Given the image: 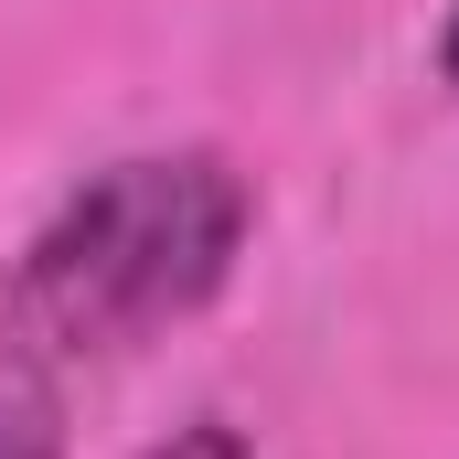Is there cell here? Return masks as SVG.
<instances>
[{
    "instance_id": "obj_1",
    "label": "cell",
    "mask_w": 459,
    "mask_h": 459,
    "mask_svg": "<svg viewBox=\"0 0 459 459\" xmlns=\"http://www.w3.org/2000/svg\"><path fill=\"white\" fill-rule=\"evenodd\" d=\"M246 235H256V182L235 150L214 139L117 150L22 235L0 289L11 363L54 374V363H128L171 342L235 289Z\"/></svg>"
},
{
    "instance_id": "obj_2",
    "label": "cell",
    "mask_w": 459,
    "mask_h": 459,
    "mask_svg": "<svg viewBox=\"0 0 459 459\" xmlns=\"http://www.w3.org/2000/svg\"><path fill=\"white\" fill-rule=\"evenodd\" d=\"M0 459H65V406L32 363H0Z\"/></svg>"
},
{
    "instance_id": "obj_3",
    "label": "cell",
    "mask_w": 459,
    "mask_h": 459,
    "mask_svg": "<svg viewBox=\"0 0 459 459\" xmlns=\"http://www.w3.org/2000/svg\"><path fill=\"white\" fill-rule=\"evenodd\" d=\"M150 459H246V438H235L225 417H193V428H182L171 449H150Z\"/></svg>"
},
{
    "instance_id": "obj_4",
    "label": "cell",
    "mask_w": 459,
    "mask_h": 459,
    "mask_svg": "<svg viewBox=\"0 0 459 459\" xmlns=\"http://www.w3.org/2000/svg\"><path fill=\"white\" fill-rule=\"evenodd\" d=\"M438 75L459 86V0H449V22H438Z\"/></svg>"
}]
</instances>
